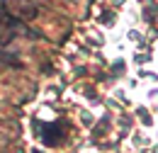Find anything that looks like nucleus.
Here are the masks:
<instances>
[{"mask_svg":"<svg viewBox=\"0 0 158 153\" xmlns=\"http://www.w3.org/2000/svg\"><path fill=\"white\" fill-rule=\"evenodd\" d=\"M5 7L12 12V17H37L34 0H5Z\"/></svg>","mask_w":158,"mask_h":153,"instance_id":"nucleus-1","label":"nucleus"},{"mask_svg":"<svg viewBox=\"0 0 158 153\" xmlns=\"http://www.w3.org/2000/svg\"><path fill=\"white\" fill-rule=\"evenodd\" d=\"M0 19H2V17H0Z\"/></svg>","mask_w":158,"mask_h":153,"instance_id":"nucleus-2","label":"nucleus"}]
</instances>
